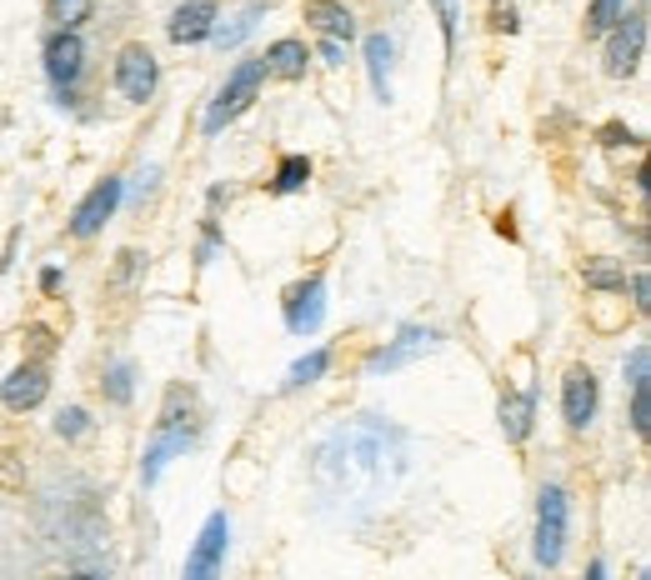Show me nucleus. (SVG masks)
Masks as SVG:
<instances>
[{
	"label": "nucleus",
	"mask_w": 651,
	"mask_h": 580,
	"mask_svg": "<svg viewBox=\"0 0 651 580\" xmlns=\"http://www.w3.org/2000/svg\"><path fill=\"white\" fill-rule=\"evenodd\" d=\"M191 416H195V396L185 386H171L166 390V410H161V420H156V441H151V451H146V485H156V475H161V465L171 461V455H181L185 445L195 441V426H191Z\"/></svg>",
	"instance_id": "1"
},
{
	"label": "nucleus",
	"mask_w": 651,
	"mask_h": 580,
	"mask_svg": "<svg viewBox=\"0 0 651 580\" xmlns=\"http://www.w3.org/2000/svg\"><path fill=\"white\" fill-rule=\"evenodd\" d=\"M260 86H266V55H250V61H241L236 71H231V80L221 86V96L211 100V110H206V136H216L226 120H236L241 110H246L250 100L260 96Z\"/></svg>",
	"instance_id": "2"
},
{
	"label": "nucleus",
	"mask_w": 651,
	"mask_h": 580,
	"mask_svg": "<svg viewBox=\"0 0 651 580\" xmlns=\"http://www.w3.org/2000/svg\"><path fill=\"white\" fill-rule=\"evenodd\" d=\"M566 520H572L566 491H562V485H542V495H536V566H542V570L562 566Z\"/></svg>",
	"instance_id": "3"
},
{
	"label": "nucleus",
	"mask_w": 651,
	"mask_h": 580,
	"mask_svg": "<svg viewBox=\"0 0 651 580\" xmlns=\"http://www.w3.org/2000/svg\"><path fill=\"white\" fill-rule=\"evenodd\" d=\"M156 80H161V65L146 45H126L116 61V90L130 100V106H146L156 96Z\"/></svg>",
	"instance_id": "4"
},
{
	"label": "nucleus",
	"mask_w": 651,
	"mask_h": 580,
	"mask_svg": "<svg viewBox=\"0 0 651 580\" xmlns=\"http://www.w3.org/2000/svg\"><path fill=\"white\" fill-rule=\"evenodd\" d=\"M226 540H231V520L226 511H216V516L201 526V536H195V550L185 556V580H211L221 566H226Z\"/></svg>",
	"instance_id": "5"
},
{
	"label": "nucleus",
	"mask_w": 651,
	"mask_h": 580,
	"mask_svg": "<svg viewBox=\"0 0 651 580\" xmlns=\"http://www.w3.org/2000/svg\"><path fill=\"white\" fill-rule=\"evenodd\" d=\"M611 41H607V76H631L641 61V51H647V15H621L617 25H611Z\"/></svg>",
	"instance_id": "6"
},
{
	"label": "nucleus",
	"mask_w": 651,
	"mask_h": 580,
	"mask_svg": "<svg viewBox=\"0 0 651 580\" xmlns=\"http://www.w3.org/2000/svg\"><path fill=\"white\" fill-rule=\"evenodd\" d=\"M120 191H126V185H120L116 175H106L100 185H90V191H86V201H81L76 211H71V236H76V240H90V236H96V230L106 226L110 215H116Z\"/></svg>",
	"instance_id": "7"
},
{
	"label": "nucleus",
	"mask_w": 651,
	"mask_h": 580,
	"mask_svg": "<svg viewBox=\"0 0 651 580\" xmlns=\"http://www.w3.org/2000/svg\"><path fill=\"white\" fill-rule=\"evenodd\" d=\"M81 71H86V45H81V35L55 31L51 41H45V76H51L55 90H61V86H76Z\"/></svg>",
	"instance_id": "8"
},
{
	"label": "nucleus",
	"mask_w": 651,
	"mask_h": 580,
	"mask_svg": "<svg viewBox=\"0 0 651 580\" xmlns=\"http://www.w3.org/2000/svg\"><path fill=\"white\" fill-rule=\"evenodd\" d=\"M562 416H566V426H572V430H586V426H591V416H597V376H591L586 366L566 370V380H562Z\"/></svg>",
	"instance_id": "9"
},
{
	"label": "nucleus",
	"mask_w": 651,
	"mask_h": 580,
	"mask_svg": "<svg viewBox=\"0 0 651 580\" xmlns=\"http://www.w3.org/2000/svg\"><path fill=\"white\" fill-rule=\"evenodd\" d=\"M216 15H221V0H185V6H175L166 35L175 45H195V41H206V35H216Z\"/></svg>",
	"instance_id": "10"
},
{
	"label": "nucleus",
	"mask_w": 651,
	"mask_h": 580,
	"mask_svg": "<svg viewBox=\"0 0 651 580\" xmlns=\"http://www.w3.org/2000/svg\"><path fill=\"white\" fill-rule=\"evenodd\" d=\"M627 386H631V430L647 441L651 430V345H637L627 355Z\"/></svg>",
	"instance_id": "11"
},
{
	"label": "nucleus",
	"mask_w": 651,
	"mask_h": 580,
	"mask_svg": "<svg viewBox=\"0 0 651 580\" xmlns=\"http://www.w3.org/2000/svg\"><path fill=\"white\" fill-rule=\"evenodd\" d=\"M321 321H326V286H321V276H311L286 296V325L296 335H311V331H321Z\"/></svg>",
	"instance_id": "12"
},
{
	"label": "nucleus",
	"mask_w": 651,
	"mask_h": 580,
	"mask_svg": "<svg viewBox=\"0 0 651 580\" xmlns=\"http://www.w3.org/2000/svg\"><path fill=\"white\" fill-rule=\"evenodd\" d=\"M426 351H436V331H426V325H406L396 341L386 345V351H376L371 355V376H381V370H396V366H406V361H416V355H426Z\"/></svg>",
	"instance_id": "13"
},
{
	"label": "nucleus",
	"mask_w": 651,
	"mask_h": 580,
	"mask_svg": "<svg viewBox=\"0 0 651 580\" xmlns=\"http://www.w3.org/2000/svg\"><path fill=\"white\" fill-rule=\"evenodd\" d=\"M45 390H51L45 366H15L6 376V386H0V400H6V410H35L45 400Z\"/></svg>",
	"instance_id": "14"
},
{
	"label": "nucleus",
	"mask_w": 651,
	"mask_h": 580,
	"mask_svg": "<svg viewBox=\"0 0 651 580\" xmlns=\"http://www.w3.org/2000/svg\"><path fill=\"white\" fill-rule=\"evenodd\" d=\"M532 416H536V390L501 396V430H506V441H526L532 436Z\"/></svg>",
	"instance_id": "15"
},
{
	"label": "nucleus",
	"mask_w": 651,
	"mask_h": 580,
	"mask_svg": "<svg viewBox=\"0 0 651 580\" xmlns=\"http://www.w3.org/2000/svg\"><path fill=\"white\" fill-rule=\"evenodd\" d=\"M306 45L301 41H271L266 45V76H276V80H301L306 76Z\"/></svg>",
	"instance_id": "16"
},
{
	"label": "nucleus",
	"mask_w": 651,
	"mask_h": 580,
	"mask_svg": "<svg viewBox=\"0 0 651 580\" xmlns=\"http://www.w3.org/2000/svg\"><path fill=\"white\" fill-rule=\"evenodd\" d=\"M306 21L321 25V31L337 35V41H351V35H356V15H351L346 6H337V0H311V6H306Z\"/></svg>",
	"instance_id": "17"
},
{
	"label": "nucleus",
	"mask_w": 651,
	"mask_h": 580,
	"mask_svg": "<svg viewBox=\"0 0 651 580\" xmlns=\"http://www.w3.org/2000/svg\"><path fill=\"white\" fill-rule=\"evenodd\" d=\"M366 65H371V86H376V100H391V41L386 35H366Z\"/></svg>",
	"instance_id": "18"
},
{
	"label": "nucleus",
	"mask_w": 651,
	"mask_h": 580,
	"mask_svg": "<svg viewBox=\"0 0 651 580\" xmlns=\"http://www.w3.org/2000/svg\"><path fill=\"white\" fill-rule=\"evenodd\" d=\"M306 181H311V161H306V155H286V161L276 165L271 191H276V195H296Z\"/></svg>",
	"instance_id": "19"
},
{
	"label": "nucleus",
	"mask_w": 651,
	"mask_h": 580,
	"mask_svg": "<svg viewBox=\"0 0 651 580\" xmlns=\"http://www.w3.org/2000/svg\"><path fill=\"white\" fill-rule=\"evenodd\" d=\"M45 11H51L55 31H76V25H86V21H90V11H96V0H51Z\"/></svg>",
	"instance_id": "20"
},
{
	"label": "nucleus",
	"mask_w": 651,
	"mask_h": 580,
	"mask_svg": "<svg viewBox=\"0 0 651 580\" xmlns=\"http://www.w3.org/2000/svg\"><path fill=\"white\" fill-rule=\"evenodd\" d=\"M621 15H627V0H591V11H586V35H607Z\"/></svg>",
	"instance_id": "21"
},
{
	"label": "nucleus",
	"mask_w": 651,
	"mask_h": 580,
	"mask_svg": "<svg viewBox=\"0 0 651 580\" xmlns=\"http://www.w3.org/2000/svg\"><path fill=\"white\" fill-rule=\"evenodd\" d=\"M326 366H331V351H311L306 361H296L291 376H286V386H311V380L326 376Z\"/></svg>",
	"instance_id": "22"
},
{
	"label": "nucleus",
	"mask_w": 651,
	"mask_h": 580,
	"mask_svg": "<svg viewBox=\"0 0 651 580\" xmlns=\"http://www.w3.org/2000/svg\"><path fill=\"white\" fill-rule=\"evenodd\" d=\"M586 286L591 290H627V270L607 266V260H586Z\"/></svg>",
	"instance_id": "23"
},
{
	"label": "nucleus",
	"mask_w": 651,
	"mask_h": 580,
	"mask_svg": "<svg viewBox=\"0 0 651 580\" xmlns=\"http://www.w3.org/2000/svg\"><path fill=\"white\" fill-rule=\"evenodd\" d=\"M55 430H61L65 441H76V436H86V410H81V406L61 410V416H55Z\"/></svg>",
	"instance_id": "24"
},
{
	"label": "nucleus",
	"mask_w": 651,
	"mask_h": 580,
	"mask_svg": "<svg viewBox=\"0 0 651 580\" xmlns=\"http://www.w3.org/2000/svg\"><path fill=\"white\" fill-rule=\"evenodd\" d=\"M106 396L116 400V406H126V400H130V366L110 370V376H106Z\"/></svg>",
	"instance_id": "25"
},
{
	"label": "nucleus",
	"mask_w": 651,
	"mask_h": 580,
	"mask_svg": "<svg viewBox=\"0 0 651 580\" xmlns=\"http://www.w3.org/2000/svg\"><path fill=\"white\" fill-rule=\"evenodd\" d=\"M256 15H260V6H250V11L241 15V21L231 25V31H221V35H216V41H221V45H236L241 35H250V25H256Z\"/></svg>",
	"instance_id": "26"
},
{
	"label": "nucleus",
	"mask_w": 651,
	"mask_h": 580,
	"mask_svg": "<svg viewBox=\"0 0 651 580\" xmlns=\"http://www.w3.org/2000/svg\"><path fill=\"white\" fill-rule=\"evenodd\" d=\"M491 31H516V11L511 6H491Z\"/></svg>",
	"instance_id": "27"
},
{
	"label": "nucleus",
	"mask_w": 651,
	"mask_h": 580,
	"mask_svg": "<svg viewBox=\"0 0 651 580\" xmlns=\"http://www.w3.org/2000/svg\"><path fill=\"white\" fill-rule=\"evenodd\" d=\"M647 296H651V290H647V276H631V301H637V311H641V315L651 311Z\"/></svg>",
	"instance_id": "28"
},
{
	"label": "nucleus",
	"mask_w": 651,
	"mask_h": 580,
	"mask_svg": "<svg viewBox=\"0 0 651 580\" xmlns=\"http://www.w3.org/2000/svg\"><path fill=\"white\" fill-rule=\"evenodd\" d=\"M41 290H45V296H55V290H61V270H45V276H41Z\"/></svg>",
	"instance_id": "29"
},
{
	"label": "nucleus",
	"mask_w": 651,
	"mask_h": 580,
	"mask_svg": "<svg viewBox=\"0 0 651 580\" xmlns=\"http://www.w3.org/2000/svg\"><path fill=\"white\" fill-rule=\"evenodd\" d=\"M621 140H637V136H631V130H621V126H611L607 130V146H621Z\"/></svg>",
	"instance_id": "30"
}]
</instances>
